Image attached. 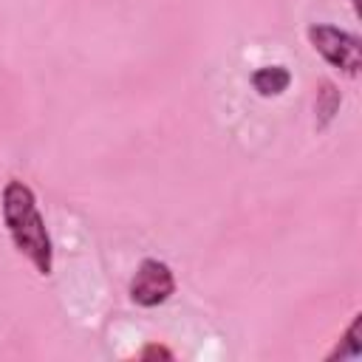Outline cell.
Instances as JSON below:
<instances>
[{"mask_svg":"<svg viewBox=\"0 0 362 362\" xmlns=\"http://www.w3.org/2000/svg\"><path fill=\"white\" fill-rule=\"evenodd\" d=\"M339 102H342V96H339L337 85L328 82V79L320 82V90H317V113H320V122H317V127H325L334 119V113L339 110Z\"/></svg>","mask_w":362,"mask_h":362,"instance_id":"5","label":"cell"},{"mask_svg":"<svg viewBox=\"0 0 362 362\" xmlns=\"http://www.w3.org/2000/svg\"><path fill=\"white\" fill-rule=\"evenodd\" d=\"M351 3H354V6H356V3H359V0H351Z\"/></svg>","mask_w":362,"mask_h":362,"instance_id":"8","label":"cell"},{"mask_svg":"<svg viewBox=\"0 0 362 362\" xmlns=\"http://www.w3.org/2000/svg\"><path fill=\"white\" fill-rule=\"evenodd\" d=\"M141 359H173V351L170 348H164V345H144V351L139 354Z\"/></svg>","mask_w":362,"mask_h":362,"instance_id":"7","label":"cell"},{"mask_svg":"<svg viewBox=\"0 0 362 362\" xmlns=\"http://www.w3.org/2000/svg\"><path fill=\"white\" fill-rule=\"evenodd\" d=\"M359 322H362V314H354L345 337H342V345H337L328 359H356L362 354V342H359Z\"/></svg>","mask_w":362,"mask_h":362,"instance_id":"6","label":"cell"},{"mask_svg":"<svg viewBox=\"0 0 362 362\" xmlns=\"http://www.w3.org/2000/svg\"><path fill=\"white\" fill-rule=\"evenodd\" d=\"M311 48L317 54H322L325 62H331L334 68H339L348 76H356L362 68V42L356 34L342 31L337 25H325V23H314L305 31Z\"/></svg>","mask_w":362,"mask_h":362,"instance_id":"2","label":"cell"},{"mask_svg":"<svg viewBox=\"0 0 362 362\" xmlns=\"http://www.w3.org/2000/svg\"><path fill=\"white\" fill-rule=\"evenodd\" d=\"M0 206H3V223L14 249L37 269V274L48 277L54 269V246H51L45 221L40 215L34 189L20 178L6 181L0 192Z\"/></svg>","mask_w":362,"mask_h":362,"instance_id":"1","label":"cell"},{"mask_svg":"<svg viewBox=\"0 0 362 362\" xmlns=\"http://www.w3.org/2000/svg\"><path fill=\"white\" fill-rule=\"evenodd\" d=\"M291 85V74L283 65H263L252 74V88L260 96H280Z\"/></svg>","mask_w":362,"mask_h":362,"instance_id":"4","label":"cell"},{"mask_svg":"<svg viewBox=\"0 0 362 362\" xmlns=\"http://www.w3.org/2000/svg\"><path fill=\"white\" fill-rule=\"evenodd\" d=\"M130 300L141 308H156L161 303H167L173 294H175V274L173 269L158 260V257H144L130 280V288H127Z\"/></svg>","mask_w":362,"mask_h":362,"instance_id":"3","label":"cell"}]
</instances>
